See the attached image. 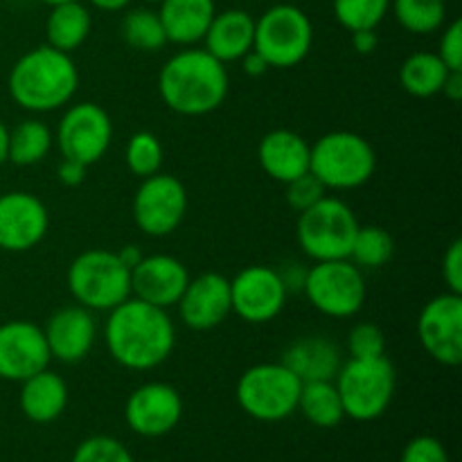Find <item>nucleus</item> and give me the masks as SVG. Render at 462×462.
<instances>
[{"mask_svg": "<svg viewBox=\"0 0 462 462\" xmlns=\"http://www.w3.org/2000/svg\"><path fill=\"white\" fill-rule=\"evenodd\" d=\"M106 314L104 346L120 368L149 373L170 359L176 347L170 311L131 296Z\"/></svg>", "mask_w": 462, "mask_h": 462, "instance_id": "nucleus-1", "label": "nucleus"}, {"mask_svg": "<svg viewBox=\"0 0 462 462\" xmlns=\"http://www.w3.org/2000/svg\"><path fill=\"white\" fill-rule=\"evenodd\" d=\"M228 88L230 77L226 63L194 45L171 54L158 72V95L162 104L183 117L215 113L228 97Z\"/></svg>", "mask_w": 462, "mask_h": 462, "instance_id": "nucleus-2", "label": "nucleus"}, {"mask_svg": "<svg viewBox=\"0 0 462 462\" xmlns=\"http://www.w3.org/2000/svg\"><path fill=\"white\" fill-rule=\"evenodd\" d=\"M9 95L30 113H52L72 102L79 88V68L75 59L48 43L32 48L9 70Z\"/></svg>", "mask_w": 462, "mask_h": 462, "instance_id": "nucleus-3", "label": "nucleus"}, {"mask_svg": "<svg viewBox=\"0 0 462 462\" xmlns=\"http://www.w3.org/2000/svg\"><path fill=\"white\" fill-rule=\"evenodd\" d=\"M310 171L325 189L364 188L377 171V152L355 131H329L311 144Z\"/></svg>", "mask_w": 462, "mask_h": 462, "instance_id": "nucleus-4", "label": "nucleus"}, {"mask_svg": "<svg viewBox=\"0 0 462 462\" xmlns=\"http://www.w3.org/2000/svg\"><path fill=\"white\" fill-rule=\"evenodd\" d=\"M66 284L77 305L95 311H111L131 298V269L108 248H88L70 262Z\"/></svg>", "mask_w": 462, "mask_h": 462, "instance_id": "nucleus-5", "label": "nucleus"}, {"mask_svg": "<svg viewBox=\"0 0 462 462\" xmlns=\"http://www.w3.org/2000/svg\"><path fill=\"white\" fill-rule=\"evenodd\" d=\"M346 418L373 422L391 406L397 388L395 365L388 356L377 359H347L334 377Z\"/></svg>", "mask_w": 462, "mask_h": 462, "instance_id": "nucleus-6", "label": "nucleus"}, {"mask_svg": "<svg viewBox=\"0 0 462 462\" xmlns=\"http://www.w3.org/2000/svg\"><path fill=\"white\" fill-rule=\"evenodd\" d=\"M359 226L355 210L343 199L325 194L298 215V246L314 262L347 260Z\"/></svg>", "mask_w": 462, "mask_h": 462, "instance_id": "nucleus-7", "label": "nucleus"}, {"mask_svg": "<svg viewBox=\"0 0 462 462\" xmlns=\"http://www.w3.org/2000/svg\"><path fill=\"white\" fill-rule=\"evenodd\" d=\"M314 45V25L300 7L291 3L273 5L255 18L253 50L269 68L289 70L310 57Z\"/></svg>", "mask_w": 462, "mask_h": 462, "instance_id": "nucleus-8", "label": "nucleus"}, {"mask_svg": "<svg viewBox=\"0 0 462 462\" xmlns=\"http://www.w3.org/2000/svg\"><path fill=\"white\" fill-rule=\"evenodd\" d=\"M302 382L284 364L251 365L237 379L235 397L248 418L257 422H282L298 411Z\"/></svg>", "mask_w": 462, "mask_h": 462, "instance_id": "nucleus-9", "label": "nucleus"}, {"mask_svg": "<svg viewBox=\"0 0 462 462\" xmlns=\"http://www.w3.org/2000/svg\"><path fill=\"white\" fill-rule=\"evenodd\" d=\"M302 293L319 314L341 320L364 310L368 284L364 271L350 260L314 262L305 273Z\"/></svg>", "mask_w": 462, "mask_h": 462, "instance_id": "nucleus-10", "label": "nucleus"}, {"mask_svg": "<svg viewBox=\"0 0 462 462\" xmlns=\"http://www.w3.org/2000/svg\"><path fill=\"white\" fill-rule=\"evenodd\" d=\"M188 189L174 174H158L140 179L134 194V221L147 237H167L176 233L188 215Z\"/></svg>", "mask_w": 462, "mask_h": 462, "instance_id": "nucleus-11", "label": "nucleus"}, {"mask_svg": "<svg viewBox=\"0 0 462 462\" xmlns=\"http://www.w3.org/2000/svg\"><path fill=\"white\" fill-rule=\"evenodd\" d=\"M113 143V120L99 104L79 102L66 108L54 131L61 158L90 167L102 161Z\"/></svg>", "mask_w": 462, "mask_h": 462, "instance_id": "nucleus-12", "label": "nucleus"}, {"mask_svg": "<svg viewBox=\"0 0 462 462\" xmlns=\"http://www.w3.org/2000/svg\"><path fill=\"white\" fill-rule=\"evenodd\" d=\"M287 287L273 266L251 264L230 280L233 314L244 323L264 325L278 319L287 305Z\"/></svg>", "mask_w": 462, "mask_h": 462, "instance_id": "nucleus-13", "label": "nucleus"}, {"mask_svg": "<svg viewBox=\"0 0 462 462\" xmlns=\"http://www.w3.org/2000/svg\"><path fill=\"white\" fill-rule=\"evenodd\" d=\"M418 341L440 365L462 364V296L445 291L431 298L418 316Z\"/></svg>", "mask_w": 462, "mask_h": 462, "instance_id": "nucleus-14", "label": "nucleus"}, {"mask_svg": "<svg viewBox=\"0 0 462 462\" xmlns=\"http://www.w3.org/2000/svg\"><path fill=\"white\" fill-rule=\"evenodd\" d=\"M183 418V397L171 383L149 382L135 388L125 404V422L135 436L162 438Z\"/></svg>", "mask_w": 462, "mask_h": 462, "instance_id": "nucleus-15", "label": "nucleus"}, {"mask_svg": "<svg viewBox=\"0 0 462 462\" xmlns=\"http://www.w3.org/2000/svg\"><path fill=\"white\" fill-rule=\"evenodd\" d=\"M50 230L48 206L25 189L0 194V248L27 253L39 246Z\"/></svg>", "mask_w": 462, "mask_h": 462, "instance_id": "nucleus-16", "label": "nucleus"}, {"mask_svg": "<svg viewBox=\"0 0 462 462\" xmlns=\"http://www.w3.org/2000/svg\"><path fill=\"white\" fill-rule=\"evenodd\" d=\"M52 361L43 328L30 320H7L0 325V379L25 382Z\"/></svg>", "mask_w": 462, "mask_h": 462, "instance_id": "nucleus-17", "label": "nucleus"}, {"mask_svg": "<svg viewBox=\"0 0 462 462\" xmlns=\"http://www.w3.org/2000/svg\"><path fill=\"white\" fill-rule=\"evenodd\" d=\"M176 310L180 323L194 332H210L219 328L233 314L230 280L215 271L189 278L183 296L176 302Z\"/></svg>", "mask_w": 462, "mask_h": 462, "instance_id": "nucleus-18", "label": "nucleus"}, {"mask_svg": "<svg viewBox=\"0 0 462 462\" xmlns=\"http://www.w3.org/2000/svg\"><path fill=\"white\" fill-rule=\"evenodd\" d=\"M43 337L52 359L66 365L81 364L97 341V320L81 305L59 307L45 320Z\"/></svg>", "mask_w": 462, "mask_h": 462, "instance_id": "nucleus-19", "label": "nucleus"}, {"mask_svg": "<svg viewBox=\"0 0 462 462\" xmlns=\"http://www.w3.org/2000/svg\"><path fill=\"white\" fill-rule=\"evenodd\" d=\"M188 282V266L167 253L143 255V260L131 269V296L167 311L176 307Z\"/></svg>", "mask_w": 462, "mask_h": 462, "instance_id": "nucleus-20", "label": "nucleus"}, {"mask_svg": "<svg viewBox=\"0 0 462 462\" xmlns=\"http://www.w3.org/2000/svg\"><path fill=\"white\" fill-rule=\"evenodd\" d=\"M311 144L291 129H273L257 144V161L264 174L275 183L289 180L310 171Z\"/></svg>", "mask_w": 462, "mask_h": 462, "instance_id": "nucleus-21", "label": "nucleus"}, {"mask_svg": "<svg viewBox=\"0 0 462 462\" xmlns=\"http://www.w3.org/2000/svg\"><path fill=\"white\" fill-rule=\"evenodd\" d=\"M280 364L287 365L302 383L334 382L343 365L341 347L328 337H302L289 343Z\"/></svg>", "mask_w": 462, "mask_h": 462, "instance_id": "nucleus-22", "label": "nucleus"}, {"mask_svg": "<svg viewBox=\"0 0 462 462\" xmlns=\"http://www.w3.org/2000/svg\"><path fill=\"white\" fill-rule=\"evenodd\" d=\"M255 39V18L246 9H224L217 12L203 36V50L212 54L217 61H239L253 50Z\"/></svg>", "mask_w": 462, "mask_h": 462, "instance_id": "nucleus-23", "label": "nucleus"}, {"mask_svg": "<svg viewBox=\"0 0 462 462\" xmlns=\"http://www.w3.org/2000/svg\"><path fill=\"white\" fill-rule=\"evenodd\" d=\"M217 14L215 0H162L158 16L167 43L192 48L201 43Z\"/></svg>", "mask_w": 462, "mask_h": 462, "instance_id": "nucleus-24", "label": "nucleus"}, {"mask_svg": "<svg viewBox=\"0 0 462 462\" xmlns=\"http://www.w3.org/2000/svg\"><path fill=\"white\" fill-rule=\"evenodd\" d=\"M18 406L23 415L34 424H50L63 415L68 406V383L59 373L50 368L32 374L21 382Z\"/></svg>", "mask_w": 462, "mask_h": 462, "instance_id": "nucleus-25", "label": "nucleus"}, {"mask_svg": "<svg viewBox=\"0 0 462 462\" xmlns=\"http://www.w3.org/2000/svg\"><path fill=\"white\" fill-rule=\"evenodd\" d=\"M93 30V18L81 0H70L50 7L45 18V41L50 48L72 54L86 43Z\"/></svg>", "mask_w": 462, "mask_h": 462, "instance_id": "nucleus-26", "label": "nucleus"}, {"mask_svg": "<svg viewBox=\"0 0 462 462\" xmlns=\"http://www.w3.org/2000/svg\"><path fill=\"white\" fill-rule=\"evenodd\" d=\"M449 68L445 66L438 52H413L400 66V86L409 95L420 99L436 97L442 93Z\"/></svg>", "mask_w": 462, "mask_h": 462, "instance_id": "nucleus-27", "label": "nucleus"}, {"mask_svg": "<svg viewBox=\"0 0 462 462\" xmlns=\"http://www.w3.org/2000/svg\"><path fill=\"white\" fill-rule=\"evenodd\" d=\"M54 147V131L43 120H23L9 131L7 161L18 167L39 165Z\"/></svg>", "mask_w": 462, "mask_h": 462, "instance_id": "nucleus-28", "label": "nucleus"}, {"mask_svg": "<svg viewBox=\"0 0 462 462\" xmlns=\"http://www.w3.org/2000/svg\"><path fill=\"white\" fill-rule=\"evenodd\" d=\"M298 411L305 415L310 424L319 429H334L343 422L341 397H338L334 382H307L302 383L300 397H298Z\"/></svg>", "mask_w": 462, "mask_h": 462, "instance_id": "nucleus-29", "label": "nucleus"}, {"mask_svg": "<svg viewBox=\"0 0 462 462\" xmlns=\"http://www.w3.org/2000/svg\"><path fill=\"white\" fill-rule=\"evenodd\" d=\"M391 9L402 30L418 36L436 34L445 27V0H391Z\"/></svg>", "mask_w": 462, "mask_h": 462, "instance_id": "nucleus-30", "label": "nucleus"}, {"mask_svg": "<svg viewBox=\"0 0 462 462\" xmlns=\"http://www.w3.org/2000/svg\"><path fill=\"white\" fill-rule=\"evenodd\" d=\"M120 36L131 50H138V52H158L167 45L161 16L147 7L131 9L125 14L120 23Z\"/></svg>", "mask_w": 462, "mask_h": 462, "instance_id": "nucleus-31", "label": "nucleus"}, {"mask_svg": "<svg viewBox=\"0 0 462 462\" xmlns=\"http://www.w3.org/2000/svg\"><path fill=\"white\" fill-rule=\"evenodd\" d=\"M395 253V239L382 226H359L347 260L361 271H374L386 266Z\"/></svg>", "mask_w": 462, "mask_h": 462, "instance_id": "nucleus-32", "label": "nucleus"}, {"mask_svg": "<svg viewBox=\"0 0 462 462\" xmlns=\"http://www.w3.org/2000/svg\"><path fill=\"white\" fill-rule=\"evenodd\" d=\"M165 161V149H162L161 138L152 131H135L129 138L125 149L126 170L138 179L158 174Z\"/></svg>", "mask_w": 462, "mask_h": 462, "instance_id": "nucleus-33", "label": "nucleus"}, {"mask_svg": "<svg viewBox=\"0 0 462 462\" xmlns=\"http://www.w3.org/2000/svg\"><path fill=\"white\" fill-rule=\"evenodd\" d=\"M334 16L343 30H377L391 12V0H334Z\"/></svg>", "mask_w": 462, "mask_h": 462, "instance_id": "nucleus-34", "label": "nucleus"}, {"mask_svg": "<svg viewBox=\"0 0 462 462\" xmlns=\"http://www.w3.org/2000/svg\"><path fill=\"white\" fill-rule=\"evenodd\" d=\"M70 462H135L131 451L111 436H90L72 454Z\"/></svg>", "mask_w": 462, "mask_h": 462, "instance_id": "nucleus-35", "label": "nucleus"}, {"mask_svg": "<svg viewBox=\"0 0 462 462\" xmlns=\"http://www.w3.org/2000/svg\"><path fill=\"white\" fill-rule=\"evenodd\" d=\"M347 355L350 359H377L386 356V337L374 323H356L347 334Z\"/></svg>", "mask_w": 462, "mask_h": 462, "instance_id": "nucleus-36", "label": "nucleus"}, {"mask_svg": "<svg viewBox=\"0 0 462 462\" xmlns=\"http://www.w3.org/2000/svg\"><path fill=\"white\" fill-rule=\"evenodd\" d=\"M284 199H287L289 208H291L293 212H305L307 208L314 206L316 201H320V199L328 194V189L320 185V180L316 179L311 171H307V174L298 176V179L289 180L287 185H284Z\"/></svg>", "mask_w": 462, "mask_h": 462, "instance_id": "nucleus-37", "label": "nucleus"}, {"mask_svg": "<svg viewBox=\"0 0 462 462\" xmlns=\"http://www.w3.org/2000/svg\"><path fill=\"white\" fill-rule=\"evenodd\" d=\"M400 462H449V454L438 438L418 436L404 447Z\"/></svg>", "mask_w": 462, "mask_h": 462, "instance_id": "nucleus-38", "label": "nucleus"}, {"mask_svg": "<svg viewBox=\"0 0 462 462\" xmlns=\"http://www.w3.org/2000/svg\"><path fill=\"white\" fill-rule=\"evenodd\" d=\"M438 57L445 61L449 70H462V21L454 18L449 25H445L438 45Z\"/></svg>", "mask_w": 462, "mask_h": 462, "instance_id": "nucleus-39", "label": "nucleus"}, {"mask_svg": "<svg viewBox=\"0 0 462 462\" xmlns=\"http://www.w3.org/2000/svg\"><path fill=\"white\" fill-rule=\"evenodd\" d=\"M442 280L447 291L460 293L462 296V242L454 239L442 255Z\"/></svg>", "mask_w": 462, "mask_h": 462, "instance_id": "nucleus-40", "label": "nucleus"}, {"mask_svg": "<svg viewBox=\"0 0 462 462\" xmlns=\"http://www.w3.org/2000/svg\"><path fill=\"white\" fill-rule=\"evenodd\" d=\"M86 170H88V167H84V165H79V162L63 158V161L59 162V167H57L59 183L66 185V188H77V185L84 183Z\"/></svg>", "mask_w": 462, "mask_h": 462, "instance_id": "nucleus-41", "label": "nucleus"}, {"mask_svg": "<svg viewBox=\"0 0 462 462\" xmlns=\"http://www.w3.org/2000/svg\"><path fill=\"white\" fill-rule=\"evenodd\" d=\"M379 45L377 30H359L352 32V48L359 54H373Z\"/></svg>", "mask_w": 462, "mask_h": 462, "instance_id": "nucleus-42", "label": "nucleus"}, {"mask_svg": "<svg viewBox=\"0 0 462 462\" xmlns=\"http://www.w3.org/2000/svg\"><path fill=\"white\" fill-rule=\"evenodd\" d=\"M239 61H242L244 75H248V77H262L266 70H269V63H266L264 59L255 52V50H251V52L244 54Z\"/></svg>", "mask_w": 462, "mask_h": 462, "instance_id": "nucleus-43", "label": "nucleus"}, {"mask_svg": "<svg viewBox=\"0 0 462 462\" xmlns=\"http://www.w3.org/2000/svg\"><path fill=\"white\" fill-rule=\"evenodd\" d=\"M440 95H445V97L454 104L460 102L462 99V70H451L449 75H447Z\"/></svg>", "mask_w": 462, "mask_h": 462, "instance_id": "nucleus-44", "label": "nucleus"}, {"mask_svg": "<svg viewBox=\"0 0 462 462\" xmlns=\"http://www.w3.org/2000/svg\"><path fill=\"white\" fill-rule=\"evenodd\" d=\"M88 3L93 5V7H97L99 12L113 14V12H122L125 7H129L131 0H88Z\"/></svg>", "mask_w": 462, "mask_h": 462, "instance_id": "nucleus-45", "label": "nucleus"}, {"mask_svg": "<svg viewBox=\"0 0 462 462\" xmlns=\"http://www.w3.org/2000/svg\"><path fill=\"white\" fill-rule=\"evenodd\" d=\"M117 255H120V260L125 262V264L129 266V269H134V266L138 264L140 260H143V253H140L138 246H125V248H120V251H117Z\"/></svg>", "mask_w": 462, "mask_h": 462, "instance_id": "nucleus-46", "label": "nucleus"}, {"mask_svg": "<svg viewBox=\"0 0 462 462\" xmlns=\"http://www.w3.org/2000/svg\"><path fill=\"white\" fill-rule=\"evenodd\" d=\"M7 147H9V129L3 120H0V165L7 162Z\"/></svg>", "mask_w": 462, "mask_h": 462, "instance_id": "nucleus-47", "label": "nucleus"}, {"mask_svg": "<svg viewBox=\"0 0 462 462\" xmlns=\"http://www.w3.org/2000/svg\"><path fill=\"white\" fill-rule=\"evenodd\" d=\"M41 3L50 5V7H54V5H61V3H70V0H41Z\"/></svg>", "mask_w": 462, "mask_h": 462, "instance_id": "nucleus-48", "label": "nucleus"}, {"mask_svg": "<svg viewBox=\"0 0 462 462\" xmlns=\"http://www.w3.org/2000/svg\"><path fill=\"white\" fill-rule=\"evenodd\" d=\"M144 3H153V5H161L162 0H144Z\"/></svg>", "mask_w": 462, "mask_h": 462, "instance_id": "nucleus-49", "label": "nucleus"}, {"mask_svg": "<svg viewBox=\"0 0 462 462\" xmlns=\"http://www.w3.org/2000/svg\"><path fill=\"white\" fill-rule=\"evenodd\" d=\"M156 462H162V460H156Z\"/></svg>", "mask_w": 462, "mask_h": 462, "instance_id": "nucleus-50", "label": "nucleus"}]
</instances>
